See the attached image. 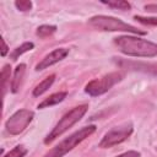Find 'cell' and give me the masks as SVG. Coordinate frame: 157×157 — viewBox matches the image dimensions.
<instances>
[{"mask_svg": "<svg viewBox=\"0 0 157 157\" xmlns=\"http://www.w3.org/2000/svg\"><path fill=\"white\" fill-rule=\"evenodd\" d=\"M114 44L119 52L130 56L153 58L157 56V43L132 36H119L114 38Z\"/></svg>", "mask_w": 157, "mask_h": 157, "instance_id": "obj_1", "label": "cell"}, {"mask_svg": "<svg viewBox=\"0 0 157 157\" xmlns=\"http://www.w3.org/2000/svg\"><path fill=\"white\" fill-rule=\"evenodd\" d=\"M88 23L91 27L98 31H109V32H129L135 34H146L145 31H141L117 17L113 16H104V15H97L88 20Z\"/></svg>", "mask_w": 157, "mask_h": 157, "instance_id": "obj_2", "label": "cell"}, {"mask_svg": "<svg viewBox=\"0 0 157 157\" xmlns=\"http://www.w3.org/2000/svg\"><path fill=\"white\" fill-rule=\"evenodd\" d=\"M88 109L87 104H80L75 108H72L71 110H69L66 114L63 115V118L56 123V125L53 128V130L47 135V137L44 139V144H50L53 142L56 137L61 136L65 131H67L72 125H75L78 120H81V118L86 114Z\"/></svg>", "mask_w": 157, "mask_h": 157, "instance_id": "obj_3", "label": "cell"}, {"mask_svg": "<svg viewBox=\"0 0 157 157\" xmlns=\"http://www.w3.org/2000/svg\"><path fill=\"white\" fill-rule=\"evenodd\" d=\"M94 131H96V126L94 125L85 126V128L75 131L70 136L65 137L60 144H58L55 147H53L52 150H49L43 157H63L64 155H66L67 152H70L74 147H76L78 144H81L86 137H88L90 135H92Z\"/></svg>", "mask_w": 157, "mask_h": 157, "instance_id": "obj_4", "label": "cell"}, {"mask_svg": "<svg viewBox=\"0 0 157 157\" xmlns=\"http://www.w3.org/2000/svg\"><path fill=\"white\" fill-rule=\"evenodd\" d=\"M124 77V74L121 72H110L102 77L93 78L85 86V92L92 97L101 96L105 92H108L114 85L120 82Z\"/></svg>", "mask_w": 157, "mask_h": 157, "instance_id": "obj_5", "label": "cell"}, {"mask_svg": "<svg viewBox=\"0 0 157 157\" xmlns=\"http://www.w3.org/2000/svg\"><path fill=\"white\" fill-rule=\"evenodd\" d=\"M134 131V126L132 124L129 123H124L120 124L113 129H110L108 132L104 134V136L102 137V140L99 141L98 146L101 148H109L113 147L118 144H121L123 141H125Z\"/></svg>", "mask_w": 157, "mask_h": 157, "instance_id": "obj_6", "label": "cell"}, {"mask_svg": "<svg viewBox=\"0 0 157 157\" xmlns=\"http://www.w3.org/2000/svg\"><path fill=\"white\" fill-rule=\"evenodd\" d=\"M34 113L29 109H18L15 112L5 123L6 130L11 135H18L21 134L33 120Z\"/></svg>", "mask_w": 157, "mask_h": 157, "instance_id": "obj_7", "label": "cell"}, {"mask_svg": "<svg viewBox=\"0 0 157 157\" xmlns=\"http://www.w3.org/2000/svg\"><path fill=\"white\" fill-rule=\"evenodd\" d=\"M115 63L120 69H125L130 71H140L144 74L157 76V63L134 61V60H126V59H120V58H118Z\"/></svg>", "mask_w": 157, "mask_h": 157, "instance_id": "obj_8", "label": "cell"}, {"mask_svg": "<svg viewBox=\"0 0 157 157\" xmlns=\"http://www.w3.org/2000/svg\"><path fill=\"white\" fill-rule=\"evenodd\" d=\"M67 54H69V49H66V48H56V49H54L53 52H50L49 54H47V55L36 65V70H37V71L44 70V69H47L48 66H52V65L59 63L60 60L65 59Z\"/></svg>", "mask_w": 157, "mask_h": 157, "instance_id": "obj_9", "label": "cell"}, {"mask_svg": "<svg viewBox=\"0 0 157 157\" xmlns=\"http://www.w3.org/2000/svg\"><path fill=\"white\" fill-rule=\"evenodd\" d=\"M26 72V65L25 64H20L16 66L15 72H13V78L11 81V92L12 93H17L20 91V87L22 85L23 81V76Z\"/></svg>", "mask_w": 157, "mask_h": 157, "instance_id": "obj_10", "label": "cell"}, {"mask_svg": "<svg viewBox=\"0 0 157 157\" xmlns=\"http://www.w3.org/2000/svg\"><path fill=\"white\" fill-rule=\"evenodd\" d=\"M67 93L66 92H56V93H53L50 94L48 98H45L42 103L38 104V108L39 109H43V108H48V107H52V105H55L60 102H63L65 98H66Z\"/></svg>", "mask_w": 157, "mask_h": 157, "instance_id": "obj_11", "label": "cell"}, {"mask_svg": "<svg viewBox=\"0 0 157 157\" xmlns=\"http://www.w3.org/2000/svg\"><path fill=\"white\" fill-rule=\"evenodd\" d=\"M54 80H55V75L52 74V75H49L48 77H45L43 81H40V82L34 87V90H33V96H34V97H38V96L43 94L45 91H48V88H50V86L53 85Z\"/></svg>", "mask_w": 157, "mask_h": 157, "instance_id": "obj_12", "label": "cell"}, {"mask_svg": "<svg viewBox=\"0 0 157 157\" xmlns=\"http://www.w3.org/2000/svg\"><path fill=\"white\" fill-rule=\"evenodd\" d=\"M56 31V26H53V25H42L37 28V32L36 34L42 38V39H45L48 37H50L52 34H54Z\"/></svg>", "mask_w": 157, "mask_h": 157, "instance_id": "obj_13", "label": "cell"}, {"mask_svg": "<svg viewBox=\"0 0 157 157\" xmlns=\"http://www.w3.org/2000/svg\"><path fill=\"white\" fill-rule=\"evenodd\" d=\"M33 47H34V44H33L32 42H26V43L21 44L20 47H17L16 49H13V52L11 53L10 56H11L12 60H17L18 56H21L23 53H26V52H28V50H32Z\"/></svg>", "mask_w": 157, "mask_h": 157, "instance_id": "obj_14", "label": "cell"}, {"mask_svg": "<svg viewBox=\"0 0 157 157\" xmlns=\"http://www.w3.org/2000/svg\"><path fill=\"white\" fill-rule=\"evenodd\" d=\"M10 72H11L10 65H5L2 67V70H1V83H2V96L4 97L6 94L7 88L10 87V83H9V81H10Z\"/></svg>", "mask_w": 157, "mask_h": 157, "instance_id": "obj_15", "label": "cell"}, {"mask_svg": "<svg viewBox=\"0 0 157 157\" xmlns=\"http://www.w3.org/2000/svg\"><path fill=\"white\" fill-rule=\"evenodd\" d=\"M27 152L28 151L23 145H17L11 151H9L6 155H4L2 157H25L27 155Z\"/></svg>", "mask_w": 157, "mask_h": 157, "instance_id": "obj_16", "label": "cell"}, {"mask_svg": "<svg viewBox=\"0 0 157 157\" xmlns=\"http://www.w3.org/2000/svg\"><path fill=\"white\" fill-rule=\"evenodd\" d=\"M102 4L113 7V9H119V10H130L131 5L128 1H102Z\"/></svg>", "mask_w": 157, "mask_h": 157, "instance_id": "obj_17", "label": "cell"}, {"mask_svg": "<svg viewBox=\"0 0 157 157\" xmlns=\"http://www.w3.org/2000/svg\"><path fill=\"white\" fill-rule=\"evenodd\" d=\"M136 21H139L142 25H148V26H157V17H144V16H134Z\"/></svg>", "mask_w": 157, "mask_h": 157, "instance_id": "obj_18", "label": "cell"}, {"mask_svg": "<svg viewBox=\"0 0 157 157\" xmlns=\"http://www.w3.org/2000/svg\"><path fill=\"white\" fill-rule=\"evenodd\" d=\"M15 6L20 11H29L32 9V2L28 0H20V1L15 2Z\"/></svg>", "mask_w": 157, "mask_h": 157, "instance_id": "obj_19", "label": "cell"}, {"mask_svg": "<svg viewBox=\"0 0 157 157\" xmlns=\"http://www.w3.org/2000/svg\"><path fill=\"white\" fill-rule=\"evenodd\" d=\"M117 157H141V153L137 152V151H128L125 153H121Z\"/></svg>", "mask_w": 157, "mask_h": 157, "instance_id": "obj_20", "label": "cell"}, {"mask_svg": "<svg viewBox=\"0 0 157 157\" xmlns=\"http://www.w3.org/2000/svg\"><path fill=\"white\" fill-rule=\"evenodd\" d=\"M145 9L146 10H148V11H157V5L156 4H150V5H146L145 6Z\"/></svg>", "mask_w": 157, "mask_h": 157, "instance_id": "obj_21", "label": "cell"}, {"mask_svg": "<svg viewBox=\"0 0 157 157\" xmlns=\"http://www.w3.org/2000/svg\"><path fill=\"white\" fill-rule=\"evenodd\" d=\"M1 42H2V50H1V55H2V56H5L9 49H7V45H6V43H5V40L2 39Z\"/></svg>", "mask_w": 157, "mask_h": 157, "instance_id": "obj_22", "label": "cell"}]
</instances>
